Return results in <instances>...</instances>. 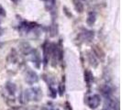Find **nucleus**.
Here are the masks:
<instances>
[{
    "mask_svg": "<svg viewBox=\"0 0 122 110\" xmlns=\"http://www.w3.org/2000/svg\"><path fill=\"white\" fill-rule=\"evenodd\" d=\"M25 99L27 101H35L38 102L42 97V92L40 87H31L27 89L24 93Z\"/></svg>",
    "mask_w": 122,
    "mask_h": 110,
    "instance_id": "1",
    "label": "nucleus"
},
{
    "mask_svg": "<svg viewBox=\"0 0 122 110\" xmlns=\"http://www.w3.org/2000/svg\"><path fill=\"white\" fill-rule=\"evenodd\" d=\"M25 81L29 85H33L36 84L39 81V76L34 71L32 70H28L25 73Z\"/></svg>",
    "mask_w": 122,
    "mask_h": 110,
    "instance_id": "2",
    "label": "nucleus"
},
{
    "mask_svg": "<svg viewBox=\"0 0 122 110\" xmlns=\"http://www.w3.org/2000/svg\"><path fill=\"white\" fill-rule=\"evenodd\" d=\"M101 103V98L98 95H93L87 98V105L91 109H96Z\"/></svg>",
    "mask_w": 122,
    "mask_h": 110,
    "instance_id": "3",
    "label": "nucleus"
},
{
    "mask_svg": "<svg viewBox=\"0 0 122 110\" xmlns=\"http://www.w3.org/2000/svg\"><path fill=\"white\" fill-rule=\"evenodd\" d=\"M79 37L81 38L82 40L84 41H91L95 37V32L92 30H88L86 29H83L82 32L80 33Z\"/></svg>",
    "mask_w": 122,
    "mask_h": 110,
    "instance_id": "4",
    "label": "nucleus"
},
{
    "mask_svg": "<svg viewBox=\"0 0 122 110\" xmlns=\"http://www.w3.org/2000/svg\"><path fill=\"white\" fill-rule=\"evenodd\" d=\"M30 61L35 64V66L37 68L40 67V64H41V57H40V54L39 52L37 51L36 50H33L30 52Z\"/></svg>",
    "mask_w": 122,
    "mask_h": 110,
    "instance_id": "5",
    "label": "nucleus"
},
{
    "mask_svg": "<svg viewBox=\"0 0 122 110\" xmlns=\"http://www.w3.org/2000/svg\"><path fill=\"white\" fill-rule=\"evenodd\" d=\"M93 52H94V54L96 55L97 58L101 59V60H103L105 58L104 50L101 49L100 47H98L97 45H94L93 46Z\"/></svg>",
    "mask_w": 122,
    "mask_h": 110,
    "instance_id": "6",
    "label": "nucleus"
},
{
    "mask_svg": "<svg viewBox=\"0 0 122 110\" xmlns=\"http://www.w3.org/2000/svg\"><path fill=\"white\" fill-rule=\"evenodd\" d=\"M19 48H20V50H21V52H22L23 54H25V55H29V54H30V52L31 50H32V48H31V46L28 42L20 43V46H19Z\"/></svg>",
    "mask_w": 122,
    "mask_h": 110,
    "instance_id": "7",
    "label": "nucleus"
},
{
    "mask_svg": "<svg viewBox=\"0 0 122 110\" xmlns=\"http://www.w3.org/2000/svg\"><path fill=\"white\" fill-rule=\"evenodd\" d=\"M96 20H97V14L95 12H93V11L88 13L87 18H86V23H87V25L88 26H93V25L95 24Z\"/></svg>",
    "mask_w": 122,
    "mask_h": 110,
    "instance_id": "8",
    "label": "nucleus"
},
{
    "mask_svg": "<svg viewBox=\"0 0 122 110\" xmlns=\"http://www.w3.org/2000/svg\"><path fill=\"white\" fill-rule=\"evenodd\" d=\"M85 80H86V84L88 85H91V83L94 81V75L91 73V71H89V70H86L85 71Z\"/></svg>",
    "mask_w": 122,
    "mask_h": 110,
    "instance_id": "9",
    "label": "nucleus"
},
{
    "mask_svg": "<svg viewBox=\"0 0 122 110\" xmlns=\"http://www.w3.org/2000/svg\"><path fill=\"white\" fill-rule=\"evenodd\" d=\"M73 6L77 12L82 13L84 11V5L82 3V0H73Z\"/></svg>",
    "mask_w": 122,
    "mask_h": 110,
    "instance_id": "10",
    "label": "nucleus"
},
{
    "mask_svg": "<svg viewBox=\"0 0 122 110\" xmlns=\"http://www.w3.org/2000/svg\"><path fill=\"white\" fill-rule=\"evenodd\" d=\"M6 90L9 92L10 95H14L15 92H16V90H17V87H16V85H15V84L9 83V82L6 84Z\"/></svg>",
    "mask_w": 122,
    "mask_h": 110,
    "instance_id": "11",
    "label": "nucleus"
},
{
    "mask_svg": "<svg viewBox=\"0 0 122 110\" xmlns=\"http://www.w3.org/2000/svg\"><path fill=\"white\" fill-rule=\"evenodd\" d=\"M101 91H102V94L104 95L106 97H109L110 95H111V93H112V89L110 88V86L105 85L104 87H102Z\"/></svg>",
    "mask_w": 122,
    "mask_h": 110,
    "instance_id": "12",
    "label": "nucleus"
},
{
    "mask_svg": "<svg viewBox=\"0 0 122 110\" xmlns=\"http://www.w3.org/2000/svg\"><path fill=\"white\" fill-rule=\"evenodd\" d=\"M58 34V28H57V25H51V36L54 37Z\"/></svg>",
    "mask_w": 122,
    "mask_h": 110,
    "instance_id": "13",
    "label": "nucleus"
},
{
    "mask_svg": "<svg viewBox=\"0 0 122 110\" xmlns=\"http://www.w3.org/2000/svg\"><path fill=\"white\" fill-rule=\"evenodd\" d=\"M88 58H89V61H90V63H91L92 65H93L94 67H97V60H96V58L93 56V54H89V55H88Z\"/></svg>",
    "mask_w": 122,
    "mask_h": 110,
    "instance_id": "14",
    "label": "nucleus"
},
{
    "mask_svg": "<svg viewBox=\"0 0 122 110\" xmlns=\"http://www.w3.org/2000/svg\"><path fill=\"white\" fill-rule=\"evenodd\" d=\"M49 90H50V95H51L52 98L56 97V95H57V91H56V89L51 86V87L49 88Z\"/></svg>",
    "mask_w": 122,
    "mask_h": 110,
    "instance_id": "15",
    "label": "nucleus"
},
{
    "mask_svg": "<svg viewBox=\"0 0 122 110\" xmlns=\"http://www.w3.org/2000/svg\"><path fill=\"white\" fill-rule=\"evenodd\" d=\"M44 2H46V5L48 6L49 5V9H51V7L54 6V3H55V0H42Z\"/></svg>",
    "mask_w": 122,
    "mask_h": 110,
    "instance_id": "16",
    "label": "nucleus"
},
{
    "mask_svg": "<svg viewBox=\"0 0 122 110\" xmlns=\"http://www.w3.org/2000/svg\"><path fill=\"white\" fill-rule=\"evenodd\" d=\"M59 94H60V95H63V94H64V85L62 84L59 85Z\"/></svg>",
    "mask_w": 122,
    "mask_h": 110,
    "instance_id": "17",
    "label": "nucleus"
},
{
    "mask_svg": "<svg viewBox=\"0 0 122 110\" xmlns=\"http://www.w3.org/2000/svg\"><path fill=\"white\" fill-rule=\"evenodd\" d=\"M6 13L5 8L0 5V16H1V17H6Z\"/></svg>",
    "mask_w": 122,
    "mask_h": 110,
    "instance_id": "18",
    "label": "nucleus"
},
{
    "mask_svg": "<svg viewBox=\"0 0 122 110\" xmlns=\"http://www.w3.org/2000/svg\"><path fill=\"white\" fill-rule=\"evenodd\" d=\"M63 10H64V13H65V14H66V15H67L68 17H70V18H71V17H72V15H71V14H69V13H68V9H67V8H66V7H63Z\"/></svg>",
    "mask_w": 122,
    "mask_h": 110,
    "instance_id": "19",
    "label": "nucleus"
},
{
    "mask_svg": "<svg viewBox=\"0 0 122 110\" xmlns=\"http://www.w3.org/2000/svg\"><path fill=\"white\" fill-rule=\"evenodd\" d=\"M104 110H107V109H104Z\"/></svg>",
    "mask_w": 122,
    "mask_h": 110,
    "instance_id": "20",
    "label": "nucleus"
}]
</instances>
